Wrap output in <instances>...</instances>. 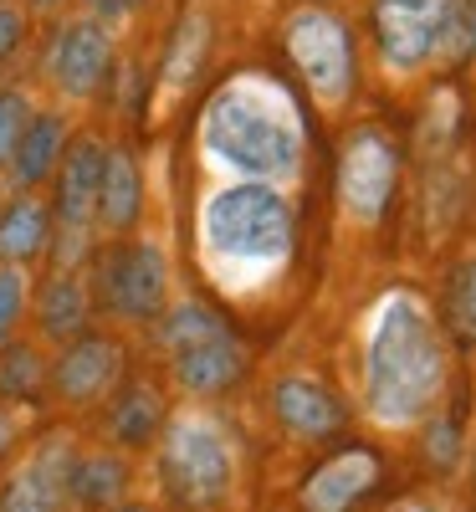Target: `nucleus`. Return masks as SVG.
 I'll return each mask as SVG.
<instances>
[{"mask_svg": "<svg viewBox=\"0 0 476 512\" xmlns=\"http://www.w3.org/2000/svg\"><path fill=\"white\" fill-rule=\"evenodd\" d=\"M26 31H31L26 0H0V67H6V62L26 47Z\"/></svg>", "mask_w": 476, "mask_h": 512, "instance_id": "nucleus-26", "label": "nucleus"}, {"mask_svg": "<svg viewBox=\"0 0 476 512\" xmlns=\"http://www.w3.org/2000/svg\"><path fill=\"white\" fill-rule=\"evenodd\" d=\"M200 154L236 180H267L287 190L302 175L308 128H302V113L282 82L241 72L226 88H215V98L205 103Z\"/></svg>", "mask_w": 476, "mask_h": 512, "instance_id": "nucleus-2", "label": "nucleus"}, {"mask_svg": "<svg viewBox=\"0 0 476 512\" xmlns=\"http://www.w3.org/2000/svg\"><path fill=\"white\" fill-rule=\"evenodd\" d=\"M395 185H400V144L384 134V128L364 123L343 139V154H338V205L354 226L374 231L384 221L389 200H395Z\"/></svg>", "mask_w": 476, "mask_h": 512, "instance_id": "nucleus-8", "label": "nucleus"}, {"mask_svg": "<svg viewBox=\"0 0 476 512\" xmlns=\"http://www.w3.org/2000/svg\"><path fill=\"white\" fill-rule=\"evenodd\" d=\"M272 420L292 441H328L343 431L349 410L318 374H282L272 384Z\"/></svg>", "mask_w": 476, "mask_h": 512, "instance_id": "nucleus-14", "label": "nucleus"}, {"mask_svg": "<svg viewBox=\"0 0 476 512\" xmlns=\"http://www.w3.org/2000/svg\"><path fill=\"white\" fill-rule=\"evenodd\" d=\"M446 0H374V47L389 77H415L436 62Z\"/></svg>", "mask_w": 476, "mask_h": 512, "instance_id": "nucleus-10", "label": "nucleus"}, {"mask_svg": "<svg viewBox=\"0 0 476 512\" xmlns=\"http://www.w3.org/2000/svg\"><path fill=\"white\" fill-rule=\"evenodd\" d=\"M205 47H210V21H205L200 11H190V16L180 21L175 41H169V57H164V88H169V93L185 88V82L200 72Z\"/></svg>", "mask_w": 476, "mask_h": 512, "instance_id": "nucleus-22", "label": "nucleus"}, {"mask_svg": "<svg viewBox=\"0 0 476 512\" xmlns=\"http://www.w3.org/2000/svg\"><path fill=\"white\" fill-rule=\"evenodd\" d=\"M451 349L420 292H389L359 333V410L379 431H415L446 405Z\"/></svg>", "mask_w": 476, "mask_h": 512, "instance_id": "nucleus-1", "label": "nucleus"}, {"mask_svg": "<svg viewBox=\"0 0 476 512\" xmlns=\"http://www.w3.org/2000/svg\"><path fill=\"white\" fill-rule=\"evenodd\" d=\"M154 328H159V349L169 359V379H175V390L185 400H221L231 384H241L246 344L215 308L180 297V303H169L154 318Z\"/></svg>", "mask_w": 476, "mask_h": 512, "instance_id": "nucleus-5", "label": "nucleus"}, {"mask_svg": "<svg viewBox=\"0 0 476 512\" xmlns=\"http://www.w3.org/2000/svg\"><path fill=\"white\" fill-rule=\"evenodd\" d=\"M446 318H451V328L466 338V344H476V256H466V262L451 272Z\"/></svg>", "mask_w": 476, "mask_h": 512, "instance_id": "nucleus-24", "label": "nucleus"}, {"mask_svg": "<svg viewBox=\"0 0 476 512\" xmlns=\"http://www.w3.org/2000/svg\"><path fill=\"white\" fill-rule=\"evenodd\" d=\"M200 262L226 292L246 297L272 287L297 251V210L282 185L231 180L200 205Z\"/></svg>", "mask_w": 476, "mask_h": 512, "instance_id": "nucleus-3", "label": "nucleus"}, {"mask_svg": "<svg viewBox=\"0 0 476 512\" xmlns=\"http://www.w3.org/2000/svg\"><path fill=\"white\" fill-rule=\"evenodd\" d=\"M31 318H36V333L47 338V344H72L77 333H88V323H93L88 272L82 267H52V277L36 292Z\"/></svg>", "mask_w": 476, "mask_h": 512, "instance_id": "nucleus-15", "label": "nucleus"}, {"mask_svg": "<svg viewBox=\"0 0 476 512\" xmlns=\"http://www.w3.org/2000/svg\"><path fill=\"white\" fill-rule=\"evenodd\" d=\"M128 482H134V466L123 461L118 446H98V451H82L72 456V472H67V497L77 512H108L128 497Z\"/></svg>", "mask_w": 476, "mask_h": 512, "instance_id": "nucleus-19", "label": "nucleus"}, {"mask_svg": "<svg viewBox=\"0 0 476 512\" xmlns=\"http://www.w3.org/2000/svg\"><path fill=\"white\" fill-rule=\"evenodd\" d=\"M26 303H31V282H26V267H6L0 262V344H11L21 318H26Z\"/></svg>", "mask_w": 476, "mask_h": 512, "instance_id": "nucleus-25", "label": "nucleus"}, {"mask_svg": "<svg viewBox=\"0 0 476 512\" xmlns=\"http://www.w3.org/2000/svg\"><path fill=\"white\" fill-rule=\"evenodd\" d=\"M67 144H72V118L62 108H36L31 123H26V134H21V144H16V154H11V169H6L11 195L47 185L57 175Z\"/></svg>", "mask_w": 476, "mask_h": 512, "instance_id": "nucleus-16", "label": "nucleus"}, {"mask_svg": "<svg viewBox=\"0 0 476 512\" xmlns=\"http://www.w3.org/2000/svg\"><path fill=\"white\" fill-rule=\"evenodd\" d=\"M123 379V344L113 333H77L62 344L57 364H47V395L62 410H93L103 405Z\"/></svg>", "mask_w": 476, "mask_h": 512, "instance_id": "nucleus-11", "label": "nucleus"}, {"mask_svg": "<svg viewBox=\"0 0 476 512\" xmlns=\"http://www.w3.org/2000/svg\"><path fill=\"white\" fill-rule=\"evenodd\" d=\"M62 6H67V0H26V11H36V16H52Z\"/></svg>", "mask_w": 476, "mask_h": 512, "instance_id": "nucleus-30", "label": "nucleus"}, {"mask_svg": "<svg viewBox=\"0 0 476 512\" xmlns=\"http://www.w3.org/2000/svg\"><path fill=\"white\" fill-rule=\"evenodd\" d=\"M93 262V308H103L118 323H139L149 328L169 308V262L159 241H113L88 256Z\"/></svg>", "mask_w": 476, "mask_h": 512, "instance_id": "nucleus-6", "label": "nucleus"}, {"mask_svg": "<svg viewBox=\"0 0 476 512\" xmlns=\"http://www.w3.org/2000/svg\"><path fill=\"white\" fill-rule=\"evenodd\" d=\"M31 113H36L31 93L21 88V82H6V88H0V180H6L11 154H16V144H21V134H26Z\"/></svg>", "mask_w": 476, "mask_h": 512, "instance_id": "nucleus-23", "label": "nucleus"}, {"mask_svg": "<svg viewBox=\"0 0 476 512\" xmlns=\"http://www.w3.org/2000/svg\"><path fill=\"white\" fill-rule=\"evenodd\" d=\"M72 436H41L36 451L11 472L0 492V512H62L67 507V472H72Z\"/></svg>", "mask_w": 476, "mask_h": 512, "instance_id": "nucleus-13", "label": "nucleus"}, {"mask_svg": "<svg viewBox=\"0 0 476 512\" xmlns=\"http://www.w3.org/2000/svg\"><path fill=\"white\" fill-rule=\"evenodd\" d=\"M282 47L318 108L338 113L354 98V36L349 21L328 6H297L282 26Z\"/></svg>", "mask_w": 476, "mask_h": 512, "instance_id": "nucleus-7", "label": "nucleus"}, {"mask_svg": "<svg viewBox=\"0 0 476 512\" xmlns=\"http://www.w3.org/2000/svg\"><path fill=\"white\" fill-rule=\"evenodd\" d=\"M471 477H476V456H471Z\"/></svg>", "mask_w": 476, "mask_h": 512, "instance_id": "nucleus-32", "label": "nucleus"}, {"mask_svg": "<svg viewBox=\"0 0 476 512\" xmlns=\"http://www.w3.org/2000/svg\"><path fill=\"white\" fill-rule=\"evenodd\" d=\"M113 512H154V507H113Z\"/></svg>", "mask_w": 476, "mask_h": 512, "instance_id": "nucleus-31", "label": "nucleus"}, {"mask_svg": "<svg viewBox=\"0 0 476 512\" xmlns=\"http://www.w3.org/2000/svg\"><path fill=\"white\" fill-rule=\"evenodd\" d=\"M62 512H67V507H62Z\"/></svg>", "mask_w": 476, "mask_h": 512, "instance_id": "nucleus-33", "label": "nucleus"}, {"mask_svg": "<svg viewBox=\"0 0 476 512\" xmlns=\"http://www.w3.org/2000/svg\"><path fill=\"white\" fill-rule=\"evenodd\" d=\"M103 405H108V441H113L118 451H144V446H154L159 431H164V420H169L164 395L154 390L149 379H118V390H113Z\"/></svg>", "mask_w": 476, "mask_h": 512, "instance_id": "nucleus-17", "label": "nucleus"}, {"mask_svg": "<svg viewBox=\"0 0 476 512\" xmlns=\"http://www.w3.org/2000/svg\"><path fill=\"white\" fill-rule=\"evenodd\" d=\"M395 512H446L441 502H430V497H410V502H400Z\"/></svg>", "mask_w": 476, "mask_h": 512, "instance_id": "nucleus-29", "label": "nucleus"}, {"mask_svg": "<svg viewBox=\"0 0 476 512\" xmlns=\"http://www.w3.org/2000/svg\"><path fill=\"white\" fill-rule=\"evenodd\" d=\"M41 77L62 103H93L113 77V31L98 16H72L52 31Z\"/></svg>", "mask_w": 476, "mask_h": 512, "instance_id": "nucleus-9", "label": "nucleus"}, {"mask_svg": "<svg viewBox=\"0 0 476 512\" xmlns=\"http://www.w3.org/2000/svg\"><path fill=\"white\" fill-rule=\"evenodd\" d=\"M425 451H430V461H441V466H451V461L461 456V431H456L441 410L425 420Z\"/></svg>", "mask_w": 476, "mask_h": 512, "instance_id": "nucleus-27", "label": "nucleus"}, {"mask_svg": "<svg viewBox=\"0 0 476 512\" xmlns=\"http://www.w3.org/2000/svg\"><path fill=\"white\" fill-rule=\"evenodd\" d=\"M47 390V359L36 344H0V400L6 405H26Z\"/></svg>", "mask_w": 476, "mask_h": 512, "instance_id": "nucleus-21", "label": "nucleus"}, {"mask_svg": "<svg viewBox=\"0 0 476 512\" xmlns=\"http://www.w3.org/2000/svg\"><path fill=\"white\" fill-rule=\"evenodd\" d=\"M21 431H26V415H21V410H11L6 400H0V461H6V456L16 451Z\"/></svg>", "mask_w": 476, "mask_h": 512, "instance_id": "nucleus-28", "label": "nucleus"}, {"mask_svg": "<svg viewBox=\"0 0 476 512\" xmlns=\"http://www.w3.org/2000/svg\"><path fill=\"white\" fill-rule=\"evenodd\" d=\"M144 216V169L134 159V149H108L103 159V190H98V231L108 236H128Z\"/></svg>", "mask_w": 476, "mask_h": 512, "instance_id": "nucleus-20", "label": "nucleus"}, {"mask_svg": "<svg viewBox=\"0 0 476 512\" xmlns=\"http://www.w3.org/2000/svg\"><path fill=\"white\" fill-rule=\"evenodd\" d=\"M159 487L180 512H210L236 487V436L221 415L210 410H180L164 420L154 441Z\"/></svg>", "mask_w": 476, "mask_h": 512, "instance_id": "nucleus-4", "label": "nucleus"}, {"mask_svg": "<svg viewBox=\"0 0 476 512\" xmlns=\"http://www.w3.org/2000/svg\"><path fill=\"white\" fill-rule=\"evenodd\" d=\"M384 482V461L374 446H343L313 466L297 487V512H354Z\"/></svg>", "mask_w": 476, "mask_h": 512, "instance_id": "nucleus-12", "label": "nucleus"}, {"mask_svg": "<svg viewBox=\"0 0 476 512\" xmlns=\"http://www.w3.org/2000/svg\"><path fill=\"white\" fill-rule=\"evenodd\" d=\"M52 246V200L36 190H16L0 205V262L6 267H31Z\"/></svg>", "mask_w": 476, "mask_h": 512, "instance_id": "nucleus-18", "label": "nucleus"}]
</instances>
